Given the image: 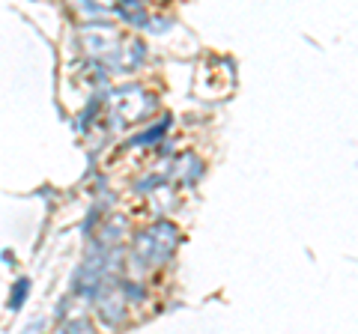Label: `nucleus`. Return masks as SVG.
I'll list each match as a JSON object with an SVG mask.
<instances>
[{"mask_svg": "<svg viewBox=\"0 0 358 334\" xmlns=\"http://www.w3.org/2000/svg\"><path fill=\"white\" fill-rule=\"evenodd\" d=\"M27 293H30V281H27V278L15 281V290H12V295H9V308H12V310L21 308L24 299H27Z\"/></svg>", "mask_w": 358, "mask_h": 334, "instance_id": "nucleus-1", "label": "nucleus"}]
</instances>
